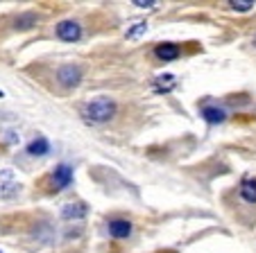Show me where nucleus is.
<instances>
[{
	"instance_id": "f3484780",
	"label": "nucleus",
	"mask_w": 256,
	"mask_h": 253,
	"mask_svg": "<svg viewBox=\"0 0 256 253\" xmlns=\"http://www.w3.org/2000/svg\"><path fill=\"white\" fill-rule=\"evenodd\" d=\"M2 95H5V93H2V91H0V97H2Z\"/></svg>"
},
{
	"instance_id": "20e7f679",
	"label": "nucleus",
	"mask_w": 256,
	"mask_h": 253,
	"mask_svg": "<svg viewBox=\"0 0 256 253\" xmlns=\"http://www.w3.org/2000/svg\"><path fill=\"white\" fill-rule=\"evenodd\" d=\"M57 36L62 38V41L72 43V41H78V38L82 36V27H80V23H75V20H62V23L57 25Z\"/></svg>"
},
{
	"instance_id": "423d86ee",
	"label": "nucleus",
	"mask_w": 256,
	"mask_h": 253,
	"mask_svg": "<svg viewBox=\"0 0 256 253\" xmlns=\"http://www.w3.org/2000/svg\"><path fill=\"white\" fill-rule=\"evenodd\" d=\"M154 57L161 61H174L179 57V48L174 43H159L154 48Z\"/></svg>"
},
{
	"instance_id": "6e6552de",
	"label": "nucleus",
	"mask_w": 256,
	"mask_h": 253,
	"mask_svg": "<svg viewBox=\"0 0 256 253\" xmlns=\"http://www.w3.org/2000/svg\"><path fill=\"white\" fill-rule=\"evenodd\" d=\"M202 118L206 120L208 124H220V122H224V118H227V111L218 109V106H204V109H202Z\"/></svg>"
},
{
	"instance_id": "ddd939ff",
	"label": "nucleus",
	"mask_w": 256,
	"mask_h": 253,
	"mask_svg": "<svg viewBox=\"0 0 256 253\" xmlns=\"http://www.w3.org/2000/svg\"><path fill=\"white\" fill-rule=\"evenodd\" d=\"M145 32H148V23H136L134 27L127 29V38H130V41H136V38L143 36Z\"/></svg>"
},
{
	"instance_id": "f03ea898",
	"label": "nucleus",
	"mask_w": 256,
	"mask_h": 253,
	"mask_svg": "<svg viewBox=\"0 0 256 253\" xmlns=\"http://www.w3.org/2000/svg\"><path fill=\"white\" fill-rule=\"evenodd\" d=\"M57 81L64 88H75L82 81V70L78 66H72V63H66L57 70Z\"/></svg>"
},
{
	"instance_id": "1a4fd4ad",
	"label": "nucleus",
	"mask_w": 256,
	"mask_h": 253,
	"mask_svg": "<svg viewBox=\"0 0 256 253\" xmlns=\"http://www.w3.org/2000/svg\"><path fill=\"white\" fill-rule=\"evenodd\" d=\"M50 152V143L46 138H36L28 145V154L30 156H46Z\"/></svg>"
},
{
	"instance_id": "4468645a",
	"label": "nucleus",
	"mask_w": 256,
	"mask_h": 253,
	"mask_svg": "<svg viewBox=\"0 0 256 253\" xmlns=\"http://www.w3.org/2000/svg\"><path fill=\"white\" fill-rule=\"evenodd\" d=\"M229 7L236 11H250L254 7V0H229Z\"/></svg>"
},
{
	"instance_id": "2eb2a0df",
	"label": "nucleus",
	"mask_w": 256,
	"mask_h": 253,
	"mask_svg": "<svg viewBox=\"0 0 256 253\" xmlns=\"http://www.w3.org/2000/svg\"><path fill=\"white\" fill-rule=\"evenodd\" d=\"M136 7H143V9H152V7H156V0H134Z\"/></svg>"
},
{
	"instance_id": "9b49d317",
	"label": "nucleus",
	"mask_w": 256,
	"mask_h": 253,
	"mask_svg": "<svg viewBox=\"0 0 256 253\" xmlns=\"http://www.w3.org/2000/svg\"><path fill=\"white\" fill-rule=\"evenodd\" d=\"M62 215L66 217V220H82V217L86 215V206L84 204H70L62 210Z\"/></svg>"
},
{
	"instance_id": "f257e3e1",
	"label": "nucleus",
	"mask_w": 256,
	"mask_h": 253,
	"mask_svg": "<svg viewBox=\"0 0 256 253\" xmlns=\"http://www.w3.org/2000/svg\"><path fill=\"white\" fill-rule=\"evenodd\" d=\"M116 113V102L109 100L106 95H98L93 97L91 102H86L82 109V115L86 122H93V124H102V122H109Z\"/></svg>"
},
{
	"instance_id": "7ed1b4c3",
	"label": "nucleus",
	"mask_w": 256,
	"mask_h": 253,
	"mask_svg": "<svg viewBox=\"0 0 256 253\" xmlns=\"http://www.w3.org/2000/svg\"><path fill=\"white\" fill-rule=\"evenodd\" d=\"M18 192V181H16L12 170H2L0 172V199H12Z\"/></svg>"
},
{
	"instance_id": "f8f14e48",
	"label": "nucleus",
	"mask_w": 256,
	"mask_h": 253,
	"mask_svg": "<svg viewBox=\"0 0 256 253\" xmlns=\"http://www.w3.org/2000/svg\"><path fill=\"white\" fill-rule=\"evenodd\" d=\"M174 75H170V72H166V75H159L156 77V84H154V88L159 93H168V91H172L174 88Z\"/></svg>"
},
{
	"instance_id": "0eeeda50",
	"label": "nucleus",
	"mask_w": 256,
	"mask_h": 253,
	"mask_svg": "<svg viewBox=\"0 0 256 253\" xmlns=\"http://www.w3.org/2000/svg\"><path fill=\"white\" fill-rule=\"evenodd\" d=\"M109 233L116 240H125L132 233V224L127 220H114V222H109Z\"/></svg>"
},
{
	"instance_id": "a211bd4d",
	"label": "nucleus",
	"mask_w": 256,
	"mask_h": 253,
	"mask_svg": "<svg viewBox=\"0 0 256 253\" xmlns=\"http://www.w3.org/2000/svg\"><path fill=\"white\" fill-rule=\"evenodd\" d=\"M0 253H2V251H0Z\"/></svg>"
},
{
	"instance_id": "dca6fc26",
	"label": "nucleus",
	"mask_w": 256,
	"mask_h": 253,
	"mask_svg": "<svg viewBox=\"0 0 256 253\" xmlns=\"http://www.w3.org/2000/svg\"><path fill=\"white\" fill-rule=\"evenodd\" d=\"M252 43H254V48H256V34H254V38H252Z\"/></svg>"
},
{
	"instance_id": "9d476101",
	"label": "nucleus",
	"mask_w": 256,
	"mask_h": 253,
	"mask_svg": "<svg viewBox=\"0 0 256 253\" xmlns=\"http://www.w3.org/2000/svg\"><path fill=\"white\" fill-rule=\"evenodd\" d=\"M238 192H240V197L247 201V204H256V181L254 179H245Z\"/></svg>"
},
{
	"instance_id": "39448f33",
	"label": "nucleus",
	"mask_w": 256,
	"mask_h": 253,
	"mask_svg": "<svg viewBox=\"0 0 256 253\" xmlns=\"http://www.w3.org/2000/svg\"><path fill=\"white\" fill-rule=\"evenodd\" d=\"M72 181V167L66 165V163H62V165L54 167L52 172V186L57 188V190H64V188H68Z\"/></svg>"
}]
</instances>
